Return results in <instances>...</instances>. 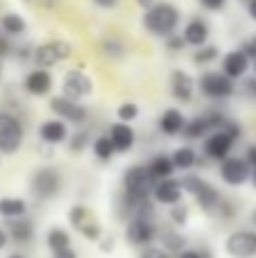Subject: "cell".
Returning a JSON list of instances; mask_svg holds the SVG:
<instances>
[{
	"mask_svg": "<svg viewBox=\"0 0 256 258\" xmlns=\"http://www.w3.org/2000/svg\"><path fill=\"white\" fill-rule=\"evenodd\" d=\"M220 190H218L216 186H213L211 181H204V186L200 188L198 192L193 195V200H195V204L200 206V211L202 213H207V215H213L216 213V206H218V202H220Z\"/></svg>",
	"mask_w": 256,
	"mask_h": 258,
	"instance_id": "24",
	"label": "cell"
},
{
	"mask_svg": "<svg viewBox=\"0 0 256 258\" xmlns=\"http://www.w3.org/2000/svg\"><path fill=\"white\" fill-rule=\"evenodd\" d=\"M218 174L220 179L227 183V186H243V183L249 181V174H252V168L249 163L243 159V156H227L225 161L218 163Z\"/></svg>",
	"mask_w": 256,
	"mask_h": 258,
	"instance_id": "13",
	"label": "cell"
},
{
	"mask_svg": "<svg viewBox=\"0 0 256 258\" xmlns=\"http://www.w3.org/2000/svg\"><path fill=\"white\" fill-rule=\"evenodd\" d=\"M73 54V45L63 39H52L45 41V43L36 45L32 50V61L36 63V68H52L57 63L66 61Z\"/></svg>",
	"mask_w": 256,
	"mask_h": 258,
	"instance_id": "8",
	"label": "cell"
},
{
	"mask_svg": "<svg viewBox=\"0 0 256 258\" xmlns=\"http://www.w3.org/2000/svg\"><path fill=\"white\" fill-rule=\"evenodd\" d=\"M236 213H238V206H236L231 200H227V197H220V202H218L216 213L213 215L220 218V220H225V222H229V220L236 218Z\"/></svg>",
	"mask_w": 256,
	"mask_h": 258,
	"instance_id": "38",
	"label": "cell"
},
{
	"mask_svg": "<svg viewBox=\"0 0 256 258\" xmlns=\"http://www.w3.org/2000/svg\"><path fill=\"white\" fill-rule=\"evenodd\" d=\"M227 120H229V118H227L222 111H218V109H209V111H204V113H200V116L186 120L181 136H184L186 141H202V138H207L211 132L225 127Z\"/></svg>",
	"mask_w": 256,
	"mask_h": 258,
	"instance_id": "5",
	"label": "cell"
},
{
	"mask_svg": "<svg viewBox=\"0 0 256 258\" xmlns=\"http://www.w3.org/2000/svg\"><path fill=\"white\" fill-rule=\"evenodd\" d=\"M168 220L172 222V227H175V229H184L186 224H188V220H190L188 204L181 200V202H177V204L168 206Z\"/></svg>",
	"mask_w": 256,
	"mask_h": 258,
	"instance_id": "31",
	"label": "cell"
},
{
	"mask_svg": "<svg viewBox=\"0 0 256 258\" xmlns=\"http://www.w3.org/2000/svg\"><path fill=\"white\" fill-rule=\"evenodd\" d=\"M9 245V238H7V231H5L3 227H0V249H5V247Z\"/></svg>",
	"mask_w": 256,
	"mask_h": 258,
	"instance_id": "49",
	"label": "cell"
},
{
	"mask_svg": "<svg viewBox=\"0 0 256 258\" xmlns=\"http://www.w3.org/2000/svg\"><path fill=\"white\" fill-rule=\"evenodd\" d=\"M154 3H157V0H136V5H139V7L143 9V12H145V9H150V7H152Z\"/></svg>",
	"mask_w": 256,
	"mask_h": 258,
	"instance_id": "51",
	"label": "cell"
},
{
	"mask_svg": "<svg viewBox=\"0 0 256 258\" xmlns=\"http://www.w3.org/2000/svg\"><path fill=\"white\" fill-rule=\"evenodd\" d=\"M118 3H120V0H93V5L100 9H113Z\"/></svg>",
	"mask_w": 256,
	"mask_h": 258,
	"instance_id": "48",
	"label": "cell"
},
{
	"mask_svg": "<svg viewBox=\"0 0 256 258\" xmlns=\"http://www.w3.org/2000/svg\"><path fill=\"white\" fill-rule=\"evenodd\" d=\"M249 66H252V59H249L240 48L231 50V52H227L225 57H222V73H225L227 77H231L234 82L240 80V77H245V73L249 71Z\"/></svg>",
	"mask_w": 256,
	"mask_h": 258,
	"instance_id": "20",
	"label": "cell"
},
{
	"mask_svg": "<svg viewBox=\"0 0 256 258\" xmlns=\"http://www.w3.org/2000/svg\"><path fill=\"white\" fill-rule=\"evenodd\" d=\"M52 258H80V256H77V251L73 247H63V249L52 251Z\"/></svg>",
	"mask_w": 256,
	"mask_h": 258,
	"instance_id": "45",
	"label": "cell"
},
{
	"mask_svg": "<svg viewBox=\"0 0 256 258\" xmlns=\"http://www.w3.org/2000/svg\"><path fill=\"white\" fill-rule=\"evenodd\" d=\"M252 224H254V227H256V209L252 211Z\"/></svg>",
	"mask_w": 256,
	"mask_h": 258,
	"instance_id": "53",
	"label": "cell"
},
{
	"mask_svg": "<svg viewBox=\"0 0 256 258\" xmlns=\"http://www.w3.org/2000/svg\"><path fill=\"white\" fill-rule=\"evenodd\" d=\"M240 3H243V5H247V3H249V0H240Z\"/></svg>",
	"mask_w": 256,
	"mask_h": 258,
	"instance_id": "57",
	"label": "cell"
},
{
	"mask_svg": "<svg viewBox=\"0 0 256 258\" xmlns=\"http://www.w3.org/2000/svg\"><path fill=\"white\" fill-rule=\"evenodd\" d=\"M254 95H256V84H254Z\"/></svg>",
	"mask_w": 256,
	"mask_h": 258,
	"instance_id": "59",
	"label": "cell"
},
{
	"mask_svg": "<svg viewBox=\"0 0 256 258\" xmlns=\"http://www.w3.org/2000/svg\"><path fill=\"white\" fill-rule=\"evenodd\" d=\"M157 236H159V227L154 220H148V218H130L125 224V240L127 245L132 247H150L157 242Z\"/></svg>",
	"mask_w": 256,
	"mask_h": 258,
	"instance_id": "10",
	"label": "cell"
},
{
	"mask_svg": "<svg viewBox=\"0 0 256 258\" xmlns=\"http://www.w3.org/2000/svg\"><path fill=\"white\" fill-rule=\"evenodd\" d=\"M186 120H188V118L184 116V111H181V109L170 107V109H166V111L159 116V122H157V125H159V132H161L163 136L175 138V136H181Z\"/></svg>",
	"mask_w": 256,
	"mask_h": 258,
	"instance_id": "21",
	"label": "cell"
},
{
	"mask_svg": "<svg viewBox=\"0 0 256 258\" xmlns=\"http://www.w3.org/2000/svg\"><path fill=\"white\" fill-rule=\"evenodd\" d=\"M7 258H25V256H23V254H9Z\"/></svg>",
	"mask_w": 256,
	"mask_h": 258,
	"instance_id": "54",
	"label": "cell"
},
{
	"mask_svg": "<svg viewBox=\"0 0 256 258\" xmlns=\"http://www.w3.org/2000/svg\"><path fill=\"white\" fill-rule=\"evenodd\" d=\"M170 159H172L175 170H179V172H190V170L198 165L200 156H198V150H195L193 145H179L170 154Z\"/></svg>",
	"mask_w": 256,
	"mask_h": 258,
	"instance_id": "25",
	"label": "cell"
},
{
	"mask_svg": "<svg viewBox=\"0 0 256 258\" xmlns=\"http://www.w3.org/2000/svg\"><path fill=\"white\" fill-rule=\"evenodd\" d=\"M139 116H141V109L136 102H122V104H118V109H116V118L120 122H130L132 125Z\"/></svg>",
	"mask_w": 256,
	"mask_h": 258,
	"instance_id": "37",
	"label": "cell"
},
{
	"mask_svg": "<svg viewBox=\"0 0 256 258\" xmlns=\"http://www.w3.org/2000/svg\"><path fill=\"white\" fill-rule=\"evenodd\" d=\"M195 89H198V84H195V80L186 71L177 68V71L170 73V93L177 102H184V104L193 102Z\"/></svg>",
	"mask_w": 256,
	"mask_h": 258,
	"instance_id": "17",
	"label": "cell"
},
{
	"mask_svg": "<svg viewBox=\"0 0 256 258\" xmlns=\"http://www.w3.org/2000/svg\"><path fill=\"white\" fill-rule=\"evenodd\" d=\"M240 50H243V52L247 54L249 59H256V36H252V39H247V41H245V43H243V48H240Z\"/></svg>",
	"mask_w": 256,
	"mask_h": 258,
	"instance_id": "44",
	"label": "cell"
},
{
	"mask_svg": "<svg viewBox=\"0 0 256 258\" xmlns=\"http://www.w3.org/2000/svg\"><path fill=\"white\" fill-rule=\"evenodd\" d=\"M30 192L39 202H50L61 195L63 190V174L54 165H41L30 174Z\"/></svg>",
	"mask_w": 256,
	"mask_h": 258,
	"instance_id": "3",
	"label": "cell"
},
{
	"mask_svg": "<svg viewBox=\"0 0 256 258\" xmlns=\"http://www.w3.org/2000/svg\"><path fill=\"white\" fill-rule=\"evenodd\" d=\"M95 245H98V249L102 251V254H111V251L116 249V238H113V236H104V233H102V238H100Z\"/></svg>",
	"mask_w": 256,
	"mask_h": 258,
	"instance_id": "41",
	"label": "cell"
},
{
	"mask_svg": "<svg viewBox=\"0 0 256 258\" xmlns=\"http://www.w3.org/2000/svg\"><path fill=\"white\" fill-rule=\"evenodd\" d=\"M166 39V50H170V52H181V50L186 48V41L181 34H177V32H172V34L163 36Z\"/></svg>",
	"mask_w": 256,
	"mask_h": 258,
	"instance_id": "39",
	"label": "cell"
},
{
	"mask_svg": "<svg viewBox=\"0 0 256 258\" xmlns=\"http://www.w3.org/2000/svg\"><path fill=\"white\" fill-rule=\"evenodd\" d=\"M195 84H198L200 93L209 100H229L236 93V82L231 77H227L222 71L202 73Z\"/></svg>",
	"mask_w": 256,
	"mask_h": 258,
	"instance_id": "6",
	"label": "cell"
},
{
	"mask_svg": "<svg viewBox=\"0 0 256 258\" xmlns=\"http://www.w3.org/2000/svg\"><path fill=\"white\" fill-rule=\"evenodd\" d=\"M154 179L150 177V172L145 170V165H130L122 172V197H127L130 202H143L152 200V188Z\"/></svg>",
	"mask_w": 256,
	"mask_h": 258,
	"instance_id": "4",
	"label": "cell"
},
{
	"mask_svg": "<svg viewBox=\"0 0 256 258\" xmlns=\"http://www.w3.org/2000/svg\"><path fill=\"white\" fill-rule=\"evenodd\" d=\"M245 161L249 163V168H254L256 165V143H252V145H247V150H245Z\"/></svg>",
	"mask_w": 256,
	"mask_h": 258,
	"instance_id": "46",
	"label": "cell"
},
{
	"mask_svg": "<svg viewBox=\"0 0 256 258\" xmlns=\"http://www.w3.org/2000/svg\"><path fill=\"white\" fill-rule=\"evenodd\" d=\"M77 233H80L84 240H89V242H98L100 238H102V224L98 222L95 218H89L84 224H82L80 229H77Z\"/></svg>",
	"mask_w": 256,
	"mask_h": 258,
	"instance_id": "34",
	"label": "cell"
},
{
	"mask_svg": "<svg viewBox=\"0 0 256 258\" xmlns=\"http://www.w3.org/2000/svg\"><path fill=\"white\" fill-rule=\"evenodd\" d=\"M225 251L231 258H256V229H236L225 238Z\"/></svg>",
	"mask_w": 256,
	"mask_h": 258,
	"instance_id": "11",
	"label": "cell"
},
{
	"mask_svg": "<svg viewBox=\"0 0 256 258\" xmlns=\"http://www.w3.org/2000/svg\"><path fill=\"white\" fill-rule=\"evenodd\" d=\"M91 150H93V156L100 161V163H109V161L116 156L113 143L107 134H100L98 138H93V141H91Z\"/></svg>",
	"mask_w": 256,
	"mask_h": 258,
	"instance_id": "29",
	"label": "cell"
},
{
	"mask_svg": "<svg viewBox=\"0 0 256 258\" xmlns=\"http://www.w3.org/2000/svg\"><path fill=\"white\" fill-rule=\"evenodd\" d=\"M198 3H200V7L207 9V12H222L229 0H198Z\"/></svg>",
	"mask_w": 256,
	"mask_h": 258,
	"instance_id": "42",
	"label": "cell"
},
{
	"mask_svg": "<svg viewBox=\"0 0 256 258\" xmlns=\"http://www.w3.org/2000/svg\"><path fill=\"white\" fill-rule=\"evenodd\" d=\"M73 238L71 233L66 231L63 227H50L48 233H45V247L50 251H57V249H63V247H71Z\"/></svg>",
	"mask_w": 256,
	"mask_h": 258,
	"instance_id": "30",
	"label": "cell"
},
{
	"mask_svg": "<svg viewBox=\"0 0 256 258\" xmlns=\"http://www.w3.org/2000/svg\"><path fill=\"white\" fill-rule=\"evenodd\" d=\"M102 52L111 59H120V57H125L127 48L120 39H116V36H107V39L102 41Z\"/></svg>",
	"mask_w": 256,
	"mask_h": 258,
	"instance_id": "36",
	"label": "cell"
},
{
	"mask_svg": "<svg viewBox=\"0 0 256 258\" xmlns=\"http://www.w3.org/2000/svg\"><path fill=\"white\" fill-rule=\"evenodd\" d=\"M145 170L150 172V177L154 179V181H159V179H168V177H175V165H172V159L170 154H154L148 159V163H145Z\"/></svg>",
	"mask_w": 256,
	"mask_h": 258,
	"instance_id": "23",
	"label": "cell"
},
{
	"mask_svg": "<svg viewBox=\"0 0 256 258\" xmlns=\"http://www.w3.org/2000/svg\"><path fill=\"white\" fill-rule=\"evenodd\" d=\"M91 93H93V80H91L84 71H80V68H71V71L63 73L61 95L82 102V100L89 98Z\"/></svg>",
	"mask_w": 256,
	"mask_h": 258,
	"instance_id": "12",
	"label": "cell"
},
{
	"mask_svg": "<svg viewBox=\"0 0 256 258\" xmlns=\"http://www.w3.org/2000/svg\"><path fill=\"white\" fill-rule=\"evenodd\" d=\"M0 163H3V154H0Z\"/></svg>",
	"mask_w": 256,
	"mask_h": 258,
	"instance_id": "58",
	"label": "cell"
},
{
	"mask_svg": "<svg viewBox=\"0 0 256 258\" xmlns=\"http://www.w3.org/2000/svg\"><path fill=\"white\" fill-rule=\"evenodd\" d=\"M39 141L45 143V145H61V143L68 141V136H71V129L63 120H59V118H48V120H43L39 125Z\"/></svg>",
	"mask_w": 256,
	"mask_h": 258,
	"instance_id": "18",
	"label": "cell"
},
{
	"mask_svg": "<svg viewBox=\"0 0 256 258\" xmlns=\"http://www.w3.org/2000/svg\"><path fill=\"white\" fill-rule=\"evenodd\" d=\"M48 107H50V111L54 113V118L63 120L66 125L82 127L89 120V109L82 102H77V100L66 98V95H54V98H50Z\"/></svg>",
	"mask_w": 256,
	"mask_h": 258,
	"instance_id": "9",
	"label": "cell"
},
{
	"mask_svg": "<svg viewBox=\"0 0 256 258\" xmlns=\"http://www.w3.org/2000/svg\"><path fill=\"white\" fill-rule=\"evenodd\" d=\"M5 231H7V238L14 242V245H30L32 238H34V222L30 218H14L7 220L5 224Z\"/></svg>",
	"mask_w": 256,
	"mask_h": 258,
	"instance_id": "19",
	"label": "cell"
},
{
	"mask_svg": "<svg viewBox=\"0 0 256 258\" xmlns=\"http://www.w3.org/2000/svg\"><path fill=\"white\" fill-rule=\"evenodd\" d=\"M240 136H243V127L229 118L222 129H216V132H211L207 138H202V154L207 156L209 161L220 163L227 156H231L234 145L240 141Z\"/></svg>",
	"mask_w": 256,
	"mask_h": 258,
	"instance_id": "1",
	"label": "cell"
},
{
	"mask_svg": "<svg viewBox=\"0 0 256 258\" xmlns=\"http://www.w3.org/2000/svg\"><path fill=\"white\" fill-rule=\"evenodd\" d=\"M12 52H14L12 36H7V34H3V32H0V61H3L5 57H9Z\"/></svg>",
	"mask_w": 256,
	"mask_h": 258,
	"instance_id": "43",
	"label": "cell"
},
{
	"mask_svg": "<svg viewBox=\"0 0 256 258\" xmlns=\"http://www.w3.org/2000/svg\"><path fill=\"white\" fill-rule=\"evenodd\" d=\"M139 258H172V256L168 254L166 249H161L159 245H150V247H143V249H141Z\"/></svg>",
	"mask_w": 256,
	"mask_h": 258,
	"instance_id": "40",
	"label": "cell"
},
{
	"mask_svg": "<svg viewBox=\"0 0 256 258\" xmlns=\"http://www.w3.org/2000/svg\"><path fill=\"white\" fill-rule=\"evenodd\" d=\"M247 12H249V18L256 21V0H249L247 3Z\"/></svg>",
	"mask_w": 256,
	"mask_h": 258,
	"instance_id": "50",
	"label": "cell"
},
{
	"mask_svg": "<svg viewBox=\"0 0 256 258\" xmlns=\"http://www.w3.org/2000/svg\"><path fill=\"white\" fill-rule=\"evenodd\" d=\"M66 218H68V224H71L73 229H80L82 224L91 218V211H89V206H84V204H73L71 209H68Z\"/></svg>",
	"mask_w": 256,
	"mask_h": 258,
	"instance_id": "35",
	"label": "cell"
},
{
	"mask_svg": "<svg viewBox=\"0 0 256 258\" xmlns=\"http://www.w3.org/2000/svg\"><path fill=\"white\" fill-rule=\"evenodd\" d=\"M184 200V190H181L179 179L168 177V179H159L152 188V202L161 206H172L177 202Z\"/></svg>",
	"mask_w": 256,
	"mask_h": 258,
	"instance_id": "14",
	"label": "cell"
},
{
	"mask_svg": "<svg viewBox=\"0 0 256 258\" xmlns=\"http://www.w3.org/2000/svg\"><path fill=\"white\" fill-rule=\"evenodd\" d=\"M27 30V23L21 14H14V12H7L0 16V32L7 36H23Z\"/></svg>",
	"mask_w": 256,
	"mask_h": 258,
	"instance_id": "28",
	"label": "cell"
},
{
	"mask_svg": "<svg viewBox=\"0 0 256 258\" xmlns=\"http://www.w3.org/2000/svg\"><path fill=\"white\" fill-rule=\"evenodd\" d=\"M252 66H254V73H256V59H252Z\"/></svg>",
	"mask_w": 256,
	"mask_h": 258,
	"instance_id": "55",
	"label": "cell"
},
{
	"mask_svg": "<svg viewBox=\"0 0 256 258\" xmlns=\"http://www.w3.org/2000/svg\"><path fill=\"white\" fill-rule=\"evenodd\" d=\"M249 181H252V186L256 188V165L252 168V174H249Z\"/></svg>",
	"mask_w": 256,
	"mask_h": 258,
	"instance_id": "52",
	"label": "cell"
},
{
	"mask_svg": "<svg viewBox=\"0 0 256 258\" xmlns=\"http://www.w3.org/2000/svg\"><path fill=\"white\" fill-rule=\"evenodd\" d=\"M52 86H54V80H52L48 68H34V71H30L25 75V80H23V89H25L30 95H34V98L50 95Z\"/></svg>",
	"mask_w": 256,
	"mask_h": 258,
	"instance_id": "16",
	"label": "cell"
},
{
	"mask_svg": "<svg viewBox=\"0 0 256 258\" xmlns=\"http://www.w3.org/2000/svg\"><path fill=\"white\" fill-rule=\"evenodd\" d=\"M25 141V129L21 120L9 111H0V154H16Z\"/></svg>",
	"mask_w": 256,
	"mask_h": 258,
	"instance_id": "7",
	"label": "cell"
},
{
	"mask_svg": "<svg viewBox=\"0 0 256 258\" xmlns=\"http://www.w3.org/2000/svg\"><path fill=\"white\" fill-rule=\"evenodd\" d=\"M27 215V202L23 197H0V218L14 220Z\"/></svg>",
	"mask_w": 256,
	"mask_h": 258,
	"instance_id": "27",
	"label": "cell"
},
{
	"mask_svg": "<svg viewBox=\"0 0 256 258\" xmlns=\"http://www.w3.org/2000/svg\"><path fill=\"white\" fill-rule=\"evenodd\" d=\"M66 143H68V152H71V154H82V152L91 145L89 129H77L75 134H71V136H68Z\"/></svg>",
	"mask_w": 256,
	"mask_h": 258,
	"instance_id": "33",
	"label": "cell"
},
{
	"mask_svg": "<svg viewBox=\"0 0 256 258\" xmlns=\"http://www.w3.org/2000/svg\"><path fill=\"white\" fill-rule=\"evenodd\" d=\"M0 77H3V61H0Z\"/></svg>",
	"mask_w": 256,
	"mask_h": 258,
	"instance_id": "56",
	"label": "cell"
},
{
	"mask_svg": "<svg viewBox=\"0 0 256 258\" xmlns=\"http://www.w3.org/2000/svg\"><path fill=\"white\" fill-rule=\"evenodd\" d=\"M181 36H184L186 45H190V48H200V45H204L209 41V36H211V27H209V23L204 21V18H190V21L184 25Z\"/></svg>",
	"mask_w": 256,
	"mask_h": 258,
	"instance_id": "22",
	"label": "cell"
},
{
	"mask_svg": "<svg viewBox=\"0 0 256 258\" xmlns=\"http://www.w3.org/2000/svg\"><path fill=\"white\" fill-rule=\"evenodd\" d=\"M181 21V12L172 3H154L150 9H145L143 27L154 36H168L177 32Z\"/></svg>",
	"mask_w": 256,
	"mask_h": 258,
	"instance_id": "2",
	"label": "cell"
},
{
	"mask_svg": "<svg viewBox=\"0 0 256 258\" xmlns=\"http://www.w3.org/2000/svg\"><path fill=\"white\" fill-rule=\"evenodd\" d=\"M220 57V50H218V45H200V48H195L193 52V63L195 66H209V63H213L216 59Z\"/></svg>",
	"mask_w": 256,
	"mask_h": 258,
	"instance_id": "32",
	"label": "cell"
},
{
	"mask_svg": "<svg viewBox=\"0 0 256 258\" xmlns=\"http://www.w3.org/2000/svg\"><path fill=\"white\" fill-rule=\"evenodd\" d=\"M107 136L111 138L116 154H127V152H132L134 150V145H136V132H134V127H132L130 122L116 120L111 127H109Z\"/></svg>",
	"mask_w": 256,
	"mask_h": 258,
	"instance_id": "15",
	"label": "cell"
},
{
	"mask_svg": "<svg viewBox=\"0 0 256 258\" xmlns=\"http://www.w3.org/2000/svg\"><path fill=\"white\" fill-rule=\"evenodd\" d=\"M175 258H202V256H200L198 247H186V249H181L179 254H175Z\"/></svg>",
	"mask_w": 256,
	"mask_h": 258,
	"instance_id": "47",
	"label": "cell"
},
{
	"mask_svg": "<svg viewBox=\"0 0 256 258\" xmlns=\"http://www.w3.org/2000/svg\"><path fill=\"white\" fill-rule=\"evenodd\" d=\"M159 242H161V249H166L170 256H175V254H179L181 249H186L188 247V242H186V238L181 236L177 229H163V231H159Z\"/></svg>",
	"mask_w": 256,
	"mask_h": 258,
	"instance_id": "26",
	"label": "cell"
}]
</instances>
